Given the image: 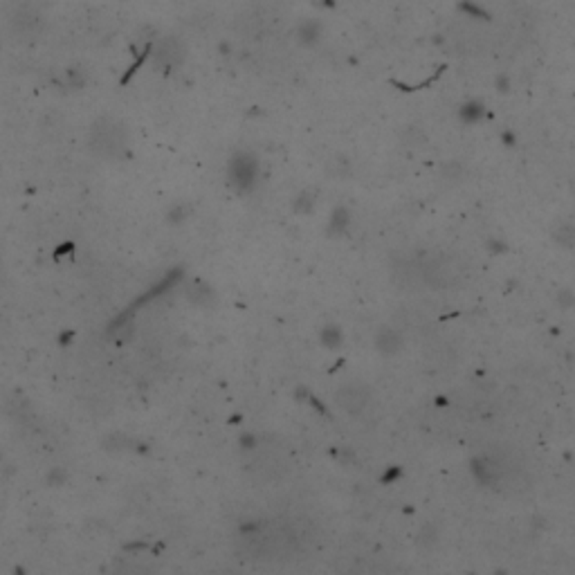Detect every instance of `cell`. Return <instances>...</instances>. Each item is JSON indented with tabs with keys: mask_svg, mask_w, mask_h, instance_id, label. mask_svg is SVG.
Segmentation results:
<instances>
[{
	"mask_svg": "<svg viewBox=\"0 0 575 575\" xmlns=\"http://www.w3.org/2000/svg\"><path fill=\"white\" fill-rule=\"evenodd\" d=\"M90 147L101 158H119L126 149V131L115 119L103 117L92 126Z\"/></svg>",
	"mask_w": 575,
	"mask_h": 575,
	"instance_id": "1",
	"label": "cell"
},
{
	"mask_svg": "<svg viewBox=\"0 0 575 575\" xmlns=\"http://www.w3.org/2000/svg\"><path fill=\"white\" fill-rule=\"evenodd\" d=\"M335 400H338V405L347 411L349 416H360L362 411L369 407L371 391L364 385H358V382H349V385H342L338 389Z\"/></svg>",
	"mask_w": 575,
	"mask_h": 575,
	"instance_id": "2",
	"label": "cell"
},
{
	"mask_svg": "<svg viewBox=\"0 0 575 575\" xmlns=\"http://www.w3.org/2000/svg\"><path fill=\"white\" fill-rule=\"evenodd\" d=\"M256 171H258V165L250 153H238L232 160V165H229V178H232V182L238 189H247L252 187Z\"/></svg>",
	"mask_w": 575,
	"mask_h": 575,
	"instance_id": "3",
	"label": "cell"
},
{
	"mask_svg": "<svg viewBox=\"0 0 575 575\" xmlns=\"http://www.w3.org/2000/svg\"><path fill=\"white\" fill-rule=\"evenodd\" d=\"M405 347V338H402V333L394 326H382V328L376 333V351L380 356L385 358H391V356H398Z\"/></svg>",
	"mask_w": 575,
	"mask_h": 575,
	"instance_id": "4",
	"label": "cell"
},
{
	"mask_svg": "<svg viewBox=\"0 0 575 575\" xmlns=\"http://www.w3.org/2000/svg\"><path fill=\"white\" fill-rule=\"evenodd\" d=\"M182 54H185V50H182V43L178 41V38H174V36H167V38H162L160 45H158L156 61L165 65V68H169V65H178L182 61Z\"/></svg>",
	"mask_w": 575,
	"mask_h": 575,
	"instance_id": "5",
	"label": "cell"
},
{
	"mask_svg": "<svg viewBox=\"0 0 575 575\" xmlns=\"http://www.w3.org/2000/svg\"><path fill=\"white\" fill-rule=\"evenodd\" d=\"M41 27V18H38L32 9H21L14 16V30L18 34H34Z\"/></svg>",
	"mask_w": 575,
	"mask_h": 575,
	"instance_id": "6",
	"label": "cell"
},
{
	"mask_svg": "<svg viewBox=\"0 0 575 575\" xmlns=\"http://www.w3.org/2000/svg\"><path fill=\"white\" fill-rule=\"evenodd\" d=\"M187 297H189V301H194L198 306H207V303L214 301V290L205 283H194L189 288Z\"/></svg>",
	"mask_w": 575,
	"mask_h": 575,
	"instance_id": "7",
	"label": "cell"
},
{
	"mask_svg": "<svg viewBox=\"0 0 575 575\" xmlns=\"http://www.w3.org/2000/svg\"><path fill=\"white\" fill-rule=\"evenodd\" d=\"M402 142L407 144V147H411V149H423L425 144H427V135L420 128H416V126H411V128H407V133L405 135H402Z\"/></svg>",
	"mask_w": 575,
	"mask_h": 575,
	"instance_id": "8",
	"label": "cell"
},
{
	"mask_svg": "<svg viewBox=\"0 0 575 575\" xmlns=\"http://www.w3.org/2000/svg\"><path fill=\"white\" fill-rule=\"evenodd\" d=\"M555 238L564 245V247H571L573 245V227L571 225H562L558 232H555Z\"/></svg>",
	"mask_w": 575,
	"mask_h": 575,
	"instance_id": "9",
	"label": "cell"
},
{
	"mask_svg": "<svg viewBox=\"0 0 575 575\" xmlns=\"http://www.w3.org/2000/svg\"><path fill=\"white\" fill-rule=\"evenodd\" d=\"M119 575H151L147 569H126V571H122Z\"/></svg>",
	"mask_w": 575,
	"mask_h": 575,
	"instance_id": "10",
	"label": "cell"
}]
</instances>
